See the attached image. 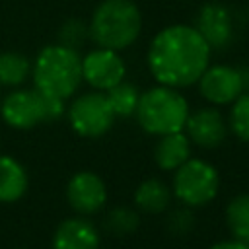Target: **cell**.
<instances>
[{"mask_svg": "<svg viewBox=\"0 0 249 249\" xmlns=\"http://www.w3.org/2000/svg\"><path fill=\"white\" fill-rule=\"evenodd\" d=\"M195 29L202 35L210 49L226 47L231 39V19L228 10L222 4H206L196 18Z\"/></svg>", "mask_w": 249, "mask_h": 249, "instance_id": "obj_12", "label": "cell"}, {"mask_svg": "<svg viewBox=\"0 0 249 249\" xmlns=\"http://www.w3.org/2000/svg\"><path fill=\"white\" fill-rule=\"evenodd\" d=\"M29 60L19 53H2L0 54V82L4 86H19L29 76Z\"/></svg>", "mask_w": 249, "mask_h": 249, "instance_id": "obj_18", "label": "cell"}, {"mask_svg": "<svg viewBox=\"0 0 249 249\" xmlns=\"http://www.w3.org/2000/svg\"><path fill=\"white\" fill-rule=\"evenodd\" d=\"M189 156H191V140L181 130L160 136L154 150V160L158 167L163 171H175L179 165H183L189 160Z\"/></svg>", "mask_w": 249, "mask_h": 249, "instance_id": "obj_14", "label": "cell"}, {"mask_svg": "<svg viewBox=\"0 0 249 249\" xmlns=\"http://www.w3.org/2000/svg\"><path fill=\"white\" fill-rule=\"evenodd\" d=\"M200 82V93L204 99H208L214 105H226L235 101L243 89L237 68L231 66H210L202 72L198 78Z\"/></svg>", "mask_w": 249, "mask_h": 249, "instance_id": "obj_10", "label": "cell"}, {"mask_svg": "<svg viewBox=\"0 0 249 249\" xmlns=\"http://www.w3.org/2000/svg\"><path fill=\"white\" fill-rule=\"evenodd\" d=\"M88 35H89V27H86L84 21H80V19H68L58 33L60 45L74 49V51H78L82 47V43L88 39Z\"/></svg>", "mask_w": 249, "mask_h": 249, "instance_id": "obj_22", "label": "cell"}, {"mask_svg": "<svg viewBox=\"0 0 249 249\" xmlns=\"http://www.w3.org/2000/svg\"><path fill=\"white\" fill-rule=\"evenodd\" d=\"M82 78L95 89L107 91L124 78V62L111 49H97L82 58Z\"/></svg>", "mask_w": 249, "mask_h": 249, "instance_id": "obj_8", "label": "cell"}, {"mask_svg": "<svg viewBox=\"0 0 249 249\" xmlns=\"http://www.w3.org/2000/svg\"><path fill=\"white\" fill-rule=\"evenodd\" d=\"M218 171L202 160H187L175 169L173 193L187 206H204L218 193Z\"/></svg>", "mask_w": 249, "mask_h": 249, "instance_id": "obj_5", "label": "cell"}, {"mask_svg": "<svg viewBox=\"0 0 249 249\" xmlns=\"http://www.w3.org/2000/svg\"><path fill=\"white\" fill-rule=\"evenodd\" d=\"M0 111L10 126L27 130L45 123V97L39 89H18L2 101Z\"/></svg>", "mask_w": 249, "mask_h": 249, "instance_id": "obj_7", "label": "cell"}, {"mask_svg": "<svg viewBox=\"0 0 249 249\" xmlns=\"http://www.w3.org/2000/svg\"><path fill=\"white\" fill-rule=\"evenodd\" d=\"M169 198H171V193H169L167 185L160 179H146L144 183L138 185V189L134 193L136 206L148 214L163 212L169 204Z\"/></svg>", "mask_w": 249, "mask_h": 249, "instance_id": "obj_16", "label": "cell"}, {"mask_svg": "<svg viewBox=\"0 0 249 249\" xmlns=\"http://www.w3.org/2000/svg\"><path fill=\"white\" fill-rule=\"evenodd\" d=\"M115 111L101 91H89L72 101L68 119L72 128L86 138H97L105 134L115 123Z\"/></svg>", "mask_w": 249, "mask_h": 249, "instance_id": "obj_6", "label": "cell"}, {"mask_svg": "<svg viewBox=\"0 0 249 249\" xmlns=\"http://www.w3.org/2000/svg\"><path fill=\"white\" fill-rule=\"evenodd\" d=\"M31 72L35 89L60 99L70 97L84 80L82 58L78 51L68 49L60 43L45 47L37 54Z\"/></svg>", "mask_w": 249, "mask_h": 249, "instance_id": "obj_2", "label": "cell"}, {"mask_svg": "<svg viewBox=\"0 0 249 249\" xmlns=\"http://www.w3.org/2000/svg\"><path fill=\"white\" fill-rule=\"evenodd\" d=\"M138 222H140V218L134 210L119 206V208H113L107 214L105 226L113 235H128L138 228Z\"/></svg>", "mask_w": 249, "mask_h": 249, "instance_id": "obj_20", "label": "cell"}, {"mask_svg": "<svg viewBox=\"0 0 249 249\" xmlns=\"http://www.w3.org/2000/svg\"><path fill=\"white\" fill-rule=\"evenodd\" d=\"M230 126L239 140L249 142V93H241L233 101L230 111Z\"/></svg>", "mask_w": 249, "mask_h": 249, "instance_id": "obj_21", "label": "cell"}, {"mask_svg": "<svg viewBox=\"0 0 249 249\" xmlns=\"http://www.w3.org/2000/svg\"><path fill=\"white\" fill-rule=\"evenodd\" d=\"M237 72H239V80H241V89H243V93H249V64L237 66Z\"/></svg>", "mask_w": 249, "mask_h": 249, "instance_id": "obj_25", "label": "cell"}, {"mask_svg": "<svg viewBox=\"0 0 249 249\" xmlns=\"http://www.w3.org/2000/svg\"><path fill=\"white\" fill-rule=\"evenodd\" d=\"M134 115L146 132L163 136L183 130L189 117V105L175 88L158 86L140 95Z\"/></svg>", "mask_w": 249, "mask_h": 249, "instance_id": "obj_4", "label": "cell"}, {"mask_svg": "<svg viewBox=\"0 0 249 249\" xmlns=\"http://www.w3.org/2000/svg\"><path fill=\"white\" fill-rule=\"evenodd\" d=\"M210 47L191 25H169L150 45L148 66L161 86L187 88L208 68Z\"/></svg>", "mask_w": 249, "mask_h": 249, "instance_id": "obj_1", "label": "cell"}, {"mask_svg": "<svg viewBox=\"0 0 249 249\" xmlns=\"http://www.w3.org/2000/svg\"><path fill=\"white\" fill-rule=\"evenodd\" d=\"M210 249H249V245H245L243 241L233 239V241H220V243L212 245Z\"/></svg>", "mask_w": 249, "mask_h": 249, "instance_id": "obj_24", "label": "cell"}, {"mask_svg": "<svg viewBox=\"0 0 249 249\" xmlns=\"http://www.w3.org/2000/svg\"><path fill=\"white\" fill-rule=\"evenodd\" d=\"M107 99L115 111L117 117H130L136 111L140 93L132 84L126 82H119L117 86H113L111 89H107Z\"/></svg>", "mask_w": 249, "mask_h": 249, "instance_id": "obj_19", "label": "cell"}, {"mask_svg": "<svg viewBox=\"0 0 249 249\" xmlns=\"http://www.w3.org/2000/svg\"><path fill=\"white\" fill-rule=\"evenodd\" d=\"M226 224L237 241L249 243V195H237L226 208Z\"/></svg>", "mask_w": 249, "mask_h": 249, "instance_id": "obj_17", "label": "cell"}, {"mask_svg": "<svg viewBox=\"0 0 249 249\" xmlns=\"http://www.w3.org/2000/svg\"><path fill=\"white\" fill-rule=\"evenodd\" d=\"M245 245H249V243H245Z\"/></svg>", "mask_w": 249, "mask_h": 249, "instance_id": "obj_26", "label": "cell"}, {"mask_svg": "<svg viewBox=\"0 0 249 249\" xmlns=\"http://www.w3.org/2000/svg\"><path fill=\"white\" fill-rule=\"evenodd\" d=\"M193 224H195V218H193L191 210H187V208H179V210L171 212V216H169V220H167V228H169V231L175 233V235H185V233H189L191 228H193Z\"/></svg>", "mask_w": 249, "mask_h": 249, "instance_id": "obj_23", "label": "cell"}, {"mask_svg": "<svg viewBox=\"0 0 249 249\" xmlns=\"http://www.w3.org/2000/svg\"><path fill=\"white\" fill-rule=\"evenodd\" d=\"M27 189V173L19 161L0 156V202H16Z\"/></svg>", "mask_w": 249, "mask_h": 249, "instance_id": "obj_15", "label": "cell"}, {"mask_svg": "<svg viewBox=\"0 0 249 249\" xmlns=\"http://www.w3.org/2000/svg\"><path fill=\"white\" fill-rule=\"evenodd\" d=\"M66 198L70 206L80 214H93L101 210L107 200V189L103 179L93 171L76 173L66 185Z\"/></svg>", "mask_w": 249, "mask_h": 249, "instance_id": "obj_9", "label": "cell"}, {"mask_svg": "<svg viewBox=\"0 0 249 249\" xmlns=\"http://www.w3.org/2000/svg\"><path fill=\"white\" fill-rule=\"evenodd\" d=\"M142 18L130 0H105L101 2L89 21V37L101 47L121 51L132 45L140 33Z\"/></svg>", "mask_w": 249, "mask_h": 249, "instance_id": "obj_3", "label": "cell"}, {"mask_svg": "<svg viewBox=\"0 0 249 249\" xmlns=\"http://www.w3.org/2000/svg\"><path fill=\"white\" fill-rule=\"evenodd\" d=\"M187 136L200 148H216L226 138V121L218 109H198L196 113L187 117L185 123Z\"/></svg>", "mask_w": 249, "mask_h": 249, "instance_id": "obj_11", "label": "cell"}, {"mask_svg": "<svg viewBox=\"0 0 249 249\" xmlns=\"http://www.w3.org/2000/svg\"><path fill=\"white\" fill-rule=\"evenodd\" d=\"M53 249H99V233L88 220L68 218L56 228Z\"/></svg>", "mask_w": 249, "mask_h": 249, "instance_id": "obj_13", "label": "cell"}]
</instances>
